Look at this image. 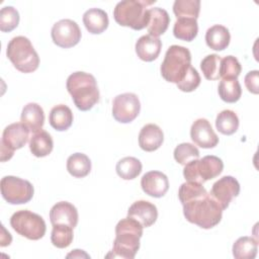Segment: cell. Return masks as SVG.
I'll use <instances>...</instances> for the list:
<instances>
[{
	"label": "cell",
	"instance_id": "6da1fadb",
	"mask_svg": "<svg viewBox=\"0 0 259 259\" xmlns=\"http://www.w3.org/2000/svg\"><path fill=\"white\" fill-rule=\"evenodd\" d=\"M178 197L183 205V214L189 223L208 230L221 222L223 208L202 184L191 181L182 183Z\"/></svg>",
	"mask_w": 259,
	"mask_h": 259
},
{
	"label": "cell",
	"instance_id": "7a4b0ae2",
	"mask_svg": "<svg viewBox=\"0 0 259 259\" xmlns=\"http://www.w3.org/2000/svg\"><path fill=\"white\" fill-rule=\"evenodd\" d=\"M144 227L137 220L126 217L120 220L115 227V239L111 252L106 257L135 258L140 249V239Z\"/></svg>",
	"mask_w": 259,
	"mask_h": 259
},
{
	"label": "cell",
	"instance_id": "3957f363",
	"mask_svg": "<svg viewBox=\"0 0 259 259\" xmlns=\"http://www.w3.org/2000/svg\"><path fill=\"white\" fill-rule=\"evenodd\" d=\"M66 87L76 107L81 111L91 109L100 97L96 79L93 75L77 71L72 73L66 82Z\"/></svg>",
	"mask_w": 259,
	"mask_h": 259
},
{
	"label": "cell",
	"instance_id": "277c9868",
	"mask_svg": "<svg viewBox=\"0 0 259 259\" xmlns=\"http://www.w3.org/2000/svg\"><path fill=\"white\" fill-rule=\"evenodd\" d=\"M156 0H123L118 2L113 10L114 20L121 26L141 30L148 25V10Z\"/></svg>",
	"mask_w": 259,
	"mask_h": 259
},
{
	"label": "cell",
	"instance_id": "5b68a950",
	"mask_svg": "<svg viewBox=\"0 0 259 259\" xmlns=\"http://www.w3.org/2000/svg\"><path fill=\"white\" fill-rule=\"evenodd\" d=\"M191 67V54L182 46L173 45L167 50L160 71L162 77L170 83H179L183 80Z\"/></svg>",
	"mask_w": 259,
	"mask_h": 259
},
{
	"label": "cell",
	"instance_id": "8992f818",
	"mask_svg": "<svg viewBox=\"0 0 259 259\" xmlns=\"http://www.w3.org/2000/svg\"><path fill=\"white\" fill-rule=\"evenodd\" d=\"M6 56L21 73H32L39 65V57L31 41L22 35L15 36L8 42Z\"/></svg>",
	"mask_w": 259,
	"mask_h": 259
},
{
	"label": "cell",
	"instance_id": "52a82bcc",
	"mask_svg": "<svg viewBox=\"0 0 259 259\" xmlns=\"http://www.w3.org/2000/svg\"><path fill=\"white\" fill-rule=\"evenodd\" d=\"M223 169L224 163L222 159L213 155H208L202 159L192 160L184 165L183 176L186 181L203 184L218 177L223 172Z\"/></svg>",
	"mask_w": 259,
	"mask_h": 259
},
{
	"label": "cell",
	"instance_id": "ba28073f",
	"mask_svg": "<svg viewBox=\"0 0 259 259\" xmlns=\"http://www.w3.org/2000/svg\"><path fill=\"white\" fill-rule=\"evenodd\" d=\"M10 225L18 235L33 241L41 239L47 231L44 219L27 209L14 212L10 218Z\"/></svg>",
	"mask_w": 259,
	"mask_h": 259
},
{
	"label": "cell",
	"instance_id": "9c48e42d",
	"mask_svg": "<svg viewBox=\"0 0 259 259\" xmlns=\"http://www.w3.org/2000/svg\"><path fill=\"white\" fill-rule=\"evenodd\" d=\"M2 197L10 204H23L31 200L34 189L32 184L16 176H4L0 182Z\"/></svg>",
	"mask_w": 259,
	"mask_h": 259
},
{
	"label": "cell",
	"instance_id": "30bf717a",
	"mask_svg": "<svg viewBox=\"0 0 259 259\" xmlns=\"http://www.w3.org/2000/svg\"><path fill=\"white\" fill-rule=\"evenodd\" d=\"M29 132L22 122H14L4 128L1 139V162L11 159L14 151L21 149L27 143Z\"/></svg>",
	"mask_w": 259,
	"mask_h": 259
},
{
	"label": "cell",
	"instance_id": "8fae6325",
	"mask_svg": "<svg viewBox=\"0 0 259 259\" xmlns=\"http://www.w3.org/2000/svg\"><path fill=\"white\" fill-rule=\"evenodd\" d=\"M141 111V102L137 94L126 92L118 94L112 101V116L120 123H130Z\"/></svg>",
	"mask_w": 259,
	"mask_h": 259
},
{
	"label": "cell",
	"instance_id": "7c38bea8",
	"mask_svg": "<svg viewBox=\"0 0 259 259\" xmlns=\"http://www.w3.org/2000/svg\"><path fill=\"white\" fill-rule=\"evenodd\" d=\"M51 35L55 45L63 49H69L80 41L81 29L76 21L61 19L53 25Z\"/></svg>",
	"mask_w": 259,
	"mask_h": 259
},
{
	"label": "cell",
	"instance_id": "4fadbf2b",
	"mask_svg": "<svg viewBox=\"0 0 259 259\" xmlns=\"http://www.w3.org/2000/svg\"><path fill=\"white\" fill-rule=\"evenodd\" d=\"M240 193V184L233 176H223L212 184L210 189V196L226 209L233 198L237 197Z\"/></svg>",
	"mask_w": 259,
	"mask_h": 259
},
{
	"label": "cell",
	"instance_id": "5bb4252c",
	"mask_svg": "<svg viewBox=\"0 0 259 259\" xmlns=\"http://www.w3.org/2000/svg\"><path fill=\"white\" fill-rule=\"evenodd\" d=\"M190 138L196 146L202 149H211L219 144V137L206 118H198L192 123Z\"/></svg>",
	"mask_w": 259,
	"mask_h": 259
},
{
	"label": "cell",
	"instance_id": "9a60e30c",
	"mask_svg": "<svg viewBox=\"0 0 259 259\" xmlns=\"http://www.w3.org/2000/svg\"><path fill=\"white\" fill-rule=\"evenodd\" d=\"M141 186L146 194L160 198L168 191L169 180L168 177L160 171H149L143 175Z\"/></svg>",
	"mask_w": 259,
	"mask_h": 259
},
{
	"label": "cell",
	"instance_id": "2e32d148",
	"mask_svg": "<svg viewBox=\"0 0 259 259\" xmlns=\"http://www.w3.org/2000/svg\"><path fill=\"white\" fill-rule=\"evenodd\" d=\"M127 217L137 220L144 228H149L157 221L158 210L156 205L152 202L138 200L128 207Z\"/></svg>",
	"mask_w": 259,
	"mask_h": 259
},
{
	"label": "cell",
	"instance_id": "e0dca14e",
	"mask_svg": "<svg viewBox=\"0 0 259 259\" xmlns=\"http://www.w3.org/2000/svg\"><path fill=\"white\" fill-rule=\"evenodd\" d=\"M78 210L68 201L57 202L50 210V221L52 225H68L73 229L78 224Z\"/></svg>",
	"mask_w": 259,
	"mask_h": 259
},
{
	"label": "cell",
	"instance_id": "ac0fdd59",
	"mask_svg": "<svg viewBox=\"0 0 259 259\" xmlns=\"http://www.w3.org/2000/svg\"><path fill=\"white\" fill-rule=\"evenodd\" d=\"M164 141L163 131L155 123L144 125L139 134V146L146 152L158 150Z\"/></svg>",
	"mask_w": 259,
	"mask_h": 259
},
{
	"label": "cell",
	"instance_id": "d6986e66",
	"mask_svg": "<svg viewBox=\"0 0 259 259\" xmlns=\"http://www.w3.org/2000/svg\"><path fill=\"white\" fill-rule=\"evenodd\" d=\"M136 54L145 62H152L156 60L162 49V41L159 37L150 34L141 36L136 42Z\"/></svg>",
	"mask_w": 259,
	"mask_h": 259
},
{
	"label": "cell",
	"instance_id": "ffe728a7",
	"mask_svg": "<svg viewBox=\"0 0 259 259\" xmlns=\"http://www.w3.org/2000/svg\"><path fill=\"white\" fill-rule=\"evenodd\" d=\"M20 121L26 125L31 133L40 131L45 123V112L42 107L35 102L27 103L22 108Z\"/></svg>",
	"mask_w": 259,
	"mask_h": 259
},
{
	"label": "cell",
	"instance_id": "44dd1931",
	"mask_svg": "<svg viewBox=\"0 0 259 259\" xmlns=\"http://www.w3.org/2000/svg\"><path fill=\"white\" fill-rule=\"evenodd\" d=\"M83 23L90 33L99 34L108 27V15L100 8H90L83 14Z\"/></svg>",
	"mask_w": 259,
	"mask_h": 259
},
{
	"label": "cell",
	"instance_id": "7402d4cb",
	"mask_svg": "<svg viewBox=\"0 0 259 259\" xmlns=\"http://www.w3.org/2000/svg\"><path fill=\"white\" fill-rule=\"evenodd\" d=\"M149 14V21L147 25V29L150 35L159 37L161 34H163L170 23V17L168 12L160 7H154L149 8L148 10Z\"/></svg>",
	"mask_w": 259,
	"mask_h": 259
},
{
	"label": "cell",
	"instance_id": "603a6c76",
	"mask_svg": "<svg viewBox=\"0 0 259 259\" xmlns=\"http://www.w3.org/2000/svg\"><path fill=\"white\" fill-rule=\"evenodd\" d=\"M231 40L229 29L221 24L210 26L205 32V42L208 48L214 51H224Z\"/></svg>",
	"mask_w": 259,
	"mask_h": 259
},
{
	"label": "cell",
	"instance_id": "cb8c5ba5",
	"mask_svg": "<svg viewBox=\"0 0 259 259\" xmlns=\"http://www.w3.org/2000/svg\"><path fill=\"white\" fill-rule=\"evenodd\" d=\"M54 148V142L51 135L40 130L33 135L29 139V150L31 154L37 158H42L51 154Z\"/></svg>",
	"mask_w": 259,
	"mask_h": 259
},
{
	"label": "cell",
	"instance_id": "d4e9b609",
	"mask_svg": "<svg viewBox=\"0 0 259 259\" xmlns=\"http://www.w3.org/2000/svg\"><path fill=\"white\" fill-rule=\"evenodd\" d=\"M49 121L56 131H67L73 123V112L67 105L58 104L51 109Z\"/></svg>",
	"mask_w": 259,
	"mask_h": 259
},
{
	"label": "cell",
	"instance_id": "484cf974",
	"mask_svg": "<svg viewBox=\"0 0 259 259\" xmlns=\"http://www.w3.org/2000/svg\"><path fill=\"white\" fill-rule=\"evenodd\" d=\"M67 170L73 177L83 178L91 171V161L87 155L75 153L67 160Z\"/></svg>",
	"mask_w": 259,
	"mask_h": 259
},
{
	"label": "cell",
	"instance_id": "4316f807",
	"mask_svg": "<svg viewBox=\"0 0 259 259\" xmlns=\"http://www.w3.org/2000/svg\"><path fill=\"white\" fill-rule=\"evenodd\" d=\"M198 32L197 19L195 18H178L173 26V34L176 38L191 41Z\"/></svg>",
	"mask_w": 259,
	"mask_h": 259
},
{
	"label": "cell",
	"instance_id": "83f0119b",
	"mask_svg": "<svg viewBox=\"0 0 259 259\" xmlns=\"http://www.w3.org/2000/svg\"><path fill=\"white\" fill-rule=\"evenodd\" d=\"M218 92L221 99L228 103L237 102L242 95V88L238 78H225L219 84Z\"/></svg>",
	"mask_w": 259,
	"mask_h": 259
},
{
	"label": "cell",
	"instance_id": "f1b7e54d",
	"mask_svg": "<svg viewBox=\"0 0 259 259\" xmlns=\"http://www.w3.org/2000/svg\"><path fill=\"white\" fill-rule=\"evenodd\" d=\"M232 251L236 259H254L258 251V242L252 237H240L234 243Z\"/></svg>",
	"mask_w": 259,
	"mask_h": 259
},
{
	"label": "cell",
	"instance_id": "f546056e",
	"mask_svg": "<svg viewBox=\"0 0 259 259\" xmlns=\"http://www.w3.org/2000/svg\"><path fill=\"white\" fill-rule=\"evenodd\" d=\"M215 127L221 134L226 136L235 134L239 127L238 115L231 109L221 111L215 118Z\"/></svg>",
	"mask_w": 259,
	"mask_h": 259
},
{
	"label": "cell",
	"instance_id": "4dcf8cb0",
	"mask_svg": "<svg viewBox=\"0 0 259 259\" xmlns=\"http://www.w3.org/2000/svg\"><path fill=\"white\" fill-rule=\"evenodd\" d=\"M115 170L120 178L132 180L138 177L142 172V163L135 157H124L117 162Z\"/></svg>",
	"mask_w": 259,
	"mask_h": 259
},
{
	"label": "cell",
	"instance_id": "1f68e13d",
	"mask_svg": "<svg viewBox=\"0 0 259 259\" xmlns=\"http://www.w3.org/2000/svg\"><path fill=\"white\" fill-rule=\"evenodd\" d=\"M200 11L199 0H176L173 4V12L178 18L197 19Z\"/></svg>",
	"mask_w": 259,
	"mask_h": 259
},
{
	"label": "cell",
	"instance_id": "d6a6232c",
	"mask_svg": "<svg viewBox=\"0 0 259 259\" xmlns=\"http://www.w3.org/2000/svg\"><path fill=\"white\" fill-rule=\"evenodd\" d=\"M51 241L57 248L64 249L71 245L73 241V228L68 225H53Z\"/></svg>",
	"mask_w": 259,
	"mask_h": 259
},
{
	"label": "cell",
	"instance_id": "836d02e7",
	"mask_svg": "<svg viewBox=\"0 0 259 259\" xmlns=\"http://www.w3.org/2000/svg\"><path fill=\"white\" fill-rule=\"evenodd\" d=\"M222 58L217 54L207 55L200 62V69L205 79L213 81L221 79L220 77V66Z\"/></svg>",
	"mask_w": 259,
	"mask_h": 259
},
{
	"label": "cell",
	"instance_id": "e575fe53",
	"mask_svg": "<svg viewBox=\"0 0 259 259\" xmlns=\"http://www.w3.org/2000/svg\"><path fill=\"white\" fill-rule=\"evenodd\" d=\"M19 13L13 6H4L0 10V30L9 32L17 27Z\"/></svg>",
	"mask_w": 259,
	"mask_h": 259
},
{
	"label": "cell",
	"instance_id": "d590c367",
	"mask_svg": "<svg viewBox=\"0 0 259 259\" xmlns=\"http://www.w3.org/2000/svg\"><path fill=\"white\" fill-rule=\"evenodd\" d=\"M174 159L181 165H186L192 160L199 158L198 149L190 143L179 144L174 150Z\"/></svg>",
	"mask_w": 259,
	"mask_h": 259
},
{
	"label": "cell",
	"instance_id": "8d00e7d4",
	"mask_svg": "<svg viewBox=\"0 0 259 259\" xmlns=\"http://www.w3.org/2000/svg\"><path fill=\"white\" fill-rule=\"evenodd\" d=\"M242 71V67L238 59L234 56H227L222 58L220 66V77L225 78H238Z\"/></svg>",
	"mask_w": 259,
	"mask_h": 259
},
{
	"label": "cell",
	"instance_id": "74e56055",
	"mask_svg": "<svg viewBox=\"0 0 259 259\" xmlns=\"http://www.w3.org/2000/svg\"><path fill=\"white\" fill-rule=\"evenodd\" d=\"M200 81L201 79L197 70L191 66L183 80L177 83L176 85L178 89H180L183 92H192L199 86Z\"/></svg>",
	"mask_w": 259,
	"mask_h": 259
},
{
	"label": "cell",
	"instance_id": "f35d334b",
	"mask_svg": "<svg viewBox=\"0 0 259 259\" xmlns=\"http://www.w3.org/2000/svg\"><path fill=\"white\" fill-rule=\"evenodd\" d=\"M258 80H259V72L258 70H253L247 73L245 76V86L248 89L249 92L253 94L259 93V87H258Z\"/></svg>",
	"mask_w": 259,
	"mask_h": 259
},
{
	"label": "cell",
	"instance_id": "ab89813d",
	"mask_svg": "<svg viewBox=\"0 0 259 259\" xmlns=\"http://www.w3.org/2000/svg\"><path fill=\"white\" fill-rule=\"evenodd\" d=\"M82 256H84V257H86V258L89 257V255H87L83 250H78V249L73 250L72 253H70V254L67 255L68 258H70V257H82Z\"/></svg>",
	"mask_w": 259,
	"mask_h": 259
}]
</instances>
